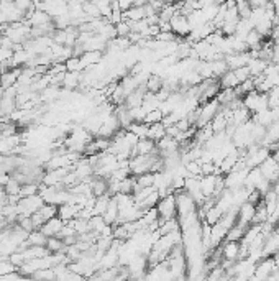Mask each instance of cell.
Listing matches in <instances>:
<instances>
[{"label":"cell","instance_id":"d6a6232c","mask_svg":"<svg viewBox=\"0 0 279 281\" xmlns=\"http://www.w3.org/2000/svg\"><path fill=\"white\" fill-rule=\"evenodd\" d=\"M279 105V87H273L268 94V107L276 109Z\"/></svg>","mask_w":279,"mask_h":281},{"label":"cell","instance_id":"d6986e66","mask_svg":"<svg viewBox=\"0 0 279 281\" xmlns=\"http://www.w3.org/2000/svg\"><path fill=\"white\" fill-rule=\"evenodd\" d=\"M268 64L266 61H263V59H250V63H248V69H250V74L251 77H258V76H261L263 72H264V69L268 68Z\"/></svg>","mask_w":279,"mask_h":281},{"label":"cell","instance_id":"5bb4252c","mask_svg":"<svg viewBox=\"0 0 279 281\" xmlns=\"http://www.w3.org/2000/svg\"><path fill=\"white\" fill-rule=\"evenodd\" d=\"M263 173H261V169L259 168H251L250 171H248V176H246V181H245V187L248 189L250 192L256 189L258 187V184L263 181Z\"/></svg>","mask_w":279,"mask_h":281},{"label":"cell","instance_id":"6da1fadb","mask_svg":"<svg viewBox=\"0 0 279 281\" xmlns=\"http://www.w3.org/2000/svg\"><path fill=\"white\" fill-rule=\"evenodd\" d=\"M220 109H222V105L218 104L217 99L209 100V102L200 105L199 107V118H197V123H195V128L199 130V128L209 125V123L214 120V117L220 112Z\"/></svg>","mask_w":279,"mask_h":281},{"label":"cell","instance_id":"3957f363","mask_svg":"<svg viewBox=\"0 0 279 281\" xmlns=\"http://www.w3.org/2000/svg\"><path fill=\"white\" fill-rule=\"evenodd\" d=\"M174 196H176V204H177V219H182V217H186V215H189L197 211L195 201L192 199L186 191L176 192Z\"/></svg>","mask_w":279,"mask_h":281},{"label":"cell","instance_id":"484cf974","mask_svg":"<svg viewBox=\"0 0 279 281\" xmlns=\"http://www.w3.org/2000/svg\"><path fill=\"white\" fill-rule=\"evenodd\" d=\"M245 230H246V229L240 227V225L235 224L230 230H228L225 242H241V238L245 237Z\"/></svg>","mask_w":279,"mask_h":281},{"label":"cell","instance_id":"7a4b0ae2","mask_svg":"<svg viewBox=\"0 0 279 281\" xmlns=\"http://www.w3.org/2000/svg\"><path fill=\"white\" fill-rule=\"evenodd\" d=\"M156 211L159 214V219L161 220H171L177 217V204H176V196L174 194H169L163 199H159Z\"/></svg>","mask_w":279,"mask_h":281},{"label":"cell","instance_id":"f546056e","mask_svg":"<svg viewBox=\"0 0 279 281\" xmlns=\"http://www.w3.org/2000/svg\"><path fill=\"white\" fill-rule=\"evenodd\" d=\"M82 10H84L86 17L89 18V20H95V18H102L100 17V12L99 8L95 7V3H82Z\"/></svg>","mask_w":279,"mask_h":281},{"label":"cell","instance_id":"9a60e30c","mask_svg":"<svg viewBox=\"0 0 279 281\" xmlns=\"http://www.w3.org/2000/svg\"><path fill=\"white\" fill-rule=\"evenodd\" d=\"M104 220H105V224L107 225H115L117 224V219H118V206H117V201H115V197H112L110 199V204H108L107 207V211H105V214L102 215Z\"/></svg>","mask_w":279,"mask_h":281},{"label":"cell","instance_id":"52a82bcc","mask_svg":"<svg viewBox=\"0 0 279 281\" xmlns=\"http://www.w3.org/2000/svg\"><path fill=\"white\" fill-rule=\"evenodd\" d=\"M20 74H21V68H12L8 69V71L2 72V74H0V87H2L3 91L15 87Z\"/></svg>","mask_w":279,"mask_h":281},{"label":"cell","instance_id":"1f68e13d","mask_svg":"<svg viewBox=\"0 0 279 281\" xmlns=\"http://www.w3.org/2000/svg\"><path fill=\"white\" fill-rule=\"evenodd\" d=\"M8 261L15 266V268H21L25 263H26V258H25V255H23V252H15V253H12L10 257H8Z\"/></svg>","mask_w":279,"mask_h":281},{"label":"cell","instance_id":"7402d4cb","mask_svg":"<svg viewBox=\"0 0 279 281\" xmlns=\"http://www.w3.org/2000/svg\"><path fill=\"white\" fill-rule=\"evenodd\" d=\"M222 215L223 212L220 209H218L217 206H214V207H210L209 211H205V217H204V222L210 225V227H214L215 224H218V220L222 219Z\"/></svg>","mask_w":279,"mask_h":281},{"label":"cell","instance_id":"5b68a950","mask_svg":"<svg viewBox=\"0 0 279 281\" xmlns=\"http://www.w3.org/2000/svg\"><path fill=\"white\" fill-rule=\"evenodd\" d=\"M259 169H261V173H263V178L271 183V186L276 181H279V164L274 156H269L261 166H259Z\"/></svg>","mask_w":279,"mask_h":281},{"label":"cell","instance_id":"f1b7e54d","mask_svg":"<svg viewBox=\"0 0 279 281\" xmlns=\"http://www.w3.org/2000/svg\"><path fill=\"white\" fill-rule=\"evenodd\" d=\"M38 212H40L41 217H43V219L48 222V220L58 217V207L53 206V204H44V206L38 211Z\"/></svg>","mask_w":279,"mask_h":281},{"label":"cell","instance_id":"ba28073f","mask_svg":"<svg viewBox=\"0 0 279 281\" xmlns=\"http://www.w3.org/2000/svg\"><path fill=\"white\" fill-rule=\"evenodd\" d=\"M223 59H225V63L230 71H236V69H240V68L248 66L251 58L248 53H233L230 56H225Z\"/></svg>","mask_w":279,"mask_h":281},{"label":"cell","instance_id":"30bf717a","mask_svg":"<svg viewBox=\"0 0 279 281\" xmlns=\"http://www.w3.org/2000/svg\"><path fill=\"white\" fill-rule=\"evenodd\" d=\"M81 209L74 204H63L58 207V217L63 220L64 224L71 222V220L77 219V215H79Z\"/></svg>","mask_w":279,"mask_h":281},{"label":"cell","instance_id":"836d02e7","mask_svg":"<svg viewBox=\"0 0 279 281\" xmlns=\"http://www.w3.org/2000/svg\"><path fill=\"white\" fill-rule=\"evenodd\" d=\"M115 31H117V38H128V35H130V25H128V22H122L115 25Z\"/></svg>","mask_w":279,"mask_h":281},{"label":"cell","instance_id":"2e32d148","mask_svg":"<svg viewBox=\"0 0 279 281\" xmlns=\"http://www.w3.org/2000/svg\"><path fill=\"white\" fill-rule=\"evenodd\" d=\"M81 74L82 72H66V74H64V81H63V89L71 91V92L77 89L81 84Z\"/></svg>","mask_w":279,"mask_h":281},{"label":"cell","instance_id":"ffe728a7","mask_svg":"<svg viewBox=\"0 0 279 281\" xmlns=\"http://www.w3.org/2000/svg\"><path fill=\"white\" fill-rule=\"evenodd\" d=\"M145 87H146V92H150V94H158V92L164 87V81L159 76L151 74L148 77V81H146Z\"/></svg>","mask_w":279,"mask_h":281},{"label":"cell","instance_id":"4316f807","mask_svg":"<svg viewBox=\"0 0 279 281\" xmlns=\"http://www.w3.org/2000/svg\"><path fill=\"white\" fill-rule=\"evenodd\" d=\"M163 120H164V114L161 112V109H156V110H153V112L146 114L143 123H146L148 127H151L154 123H163Z\"/></svg>","mask_w":279,"mask_h":281},{"label":"cell","instance_id":"8d00e7d4","mask_svg":"<svg viewBox=\"0 0 279 281\" xmlns=\"http://www.w3.org/2000/svg\"><path fill=\"white\" fill-rule=\"evenodd\" d=\"M12 56H13V51H12V49L0 48V64H2V63H7V61H12Z\"/></svg>","mask_w":279,"mask_h":281},{"label":"cell","instance_id":"d4e9b609","mask_svg":"<svg viewBox=\"0 0 279 281\" xmlns=\"http://www.w3.org/2000/svg\"><path fill=\"white\" fill-rule=\"evenodd\" d=\"M38 191H40V184L38 183H26V184H21L20 187V197H31V196H38Z\"/></svg>","mask_w":279,"mask_h":281},{"label":"cell","instance_id":"83f0119b","mask_svg":"<svg viewBox=\"0 0 279 281\" xmlns=\"http://www.w3.org/2000/svg\"><path fill=\"white\" fill-rule=\"evenodd\" d=\"M148 128L150 127L143 122H133L130 125V128H128V132H131L141 140V138H146V135H148Z\"/></svg>","mask_w":279,"mask_h":281},{"label":"cell","instance_id":"4dcf8cb0","mask_svg":"<svg viewBox=\"0 0 279 281\" xmlns=\"http://www.w3.org/2000/svg\"><path fill=\"white\" fill-rule=\"evenodd\" d=\"M95 7L99 8L100 12V17L105 18V20H108L112 15V2H104V0H100V2H94Z\"/></svg>","mask_w":279,"mask_h":281},{"label":"cell","instance_id":"e0dca14e","mask_svg":"<svg viewBox=\"0 0 279 281\" xmlns=\"http://www.w3.org/2000/svg\"><path fill=\"white\" fill-rule=\"evenodd\" d=\"M218 82H220L222 89H235V87L240 86V82H238V79H236L235 72L230 71V69H228V71L222 77H218Z\"/></svg>","mask_w":279,"mask_h":281},{"label":"cell","instance_id":"277c9868","mask_svg":"<svg viewBox=\"0 0 279 281\" xmlns=\"http://www.w3.org/2000/svg\"><path fill=\"white\" fill-rule=\"evenodd\" d=\"M169 25H171V31L176 35V38H187L191 35V26L189 22H187V17L181 15V13H176L169 20Z\"/></svg>","mask_w":279,"mask_h":281},{"label":"cell","instance_id":"ac0fdd59","mask_svg":"<svg viewBox=\"0 0 279 281\" xmlns=\"http://www.w3.org/2000/svg\"><path fill=\"white\" fill-rule=\"evenodd\" d=\"M164 137H166V127H164L163 123H154V125L148 128V135H146V138L153 140L154 143H158V141Z\"/></svg>","mask_w":279,"mask_h":281},{"label":"cell","instance_id":"cb8c5ba5","mask_svg":"<svg viewBox=\"0 0 279 281\" xmlns=\"http://www.w3.org/2000/svg\"><path fill=\"white\" fill-rule=\"evenodd\" d=\"M26 242L30 243V247H46V242H48V237H44L40 230H33L30 234Z\"/></svg>","mask_w":279,"mask_h":281},{"label":"cell","instance_id":"4fadbf2b","mask_svg":"<svg viewBox=\"0 0 279 281\" xmlns=\"http://www.w3.org/2000/svg\"><path fill=\"white\" fill-rule=\"evenodd\" d=\"M217 178L218 176H202L200 178V191H202V194L205 196V199L207 197H212L214 192H215V186H217Z\"/></svg>","mask_w":279,"mask_h":281},{"label":"cell","instance_id":"74e56055","mask_svg":"<svg viewBox=\"0 0 279 281\" xmlns=\"http://www.w3.org/2000/svg\"><path fill=\"white\" fill-rule=\"evenodd\" d=\"M87 281H104V280H102V276H100V273L97 271V273H94L92 276H89Z\"/></svg>","mask_w":279,"mask_h":281},{"label":"cell","instance_id":"e575fe53","mask_svg":"<svg viewBox=\"0 0 279 281\" xmlns=\"http://www.w3.org/2000/svg\"><path fill=\"white\" fill-rule=\"evenodd\" d=\"M235 72V76H236V79H238V82L241 84V82H245V81H248L251 74H250V69L248 66H245V68H240V69H236V71H233Z\"/></svg>","mask_w":279,"mask_h":281},{"label":"cell","instance_id":"d590c367","mask_svg":"<svg viewBox=\"0 0 279 281\" xmlns=\"http://www.w3.org/2000/svg\"><path fill=\"white\" fill-rule=\"evenodd\" d=\"M108 22H110V25H118V23L123 22V13L120 10H112V15L108 18Z\"/></svg>","mask_w":279,"mask_h":281},{"label":"cell","instance_id":"8fae6325","mask_svg":"<svg viewBox=\"0 0 279 281\" xmlns=\"http://www.w3.org/2000/svg\"><path fill=\"white\" fill-rule=\"evenodd\" d=\"M63 227H64L63 220L59 219V217H54V219H51V220H48V222L40 229V232L43 234L44 237H48V238H49V237H58Z\"/></svg>","mask_w":279,"mask_h":281},{"label":"cell","instance_id":"9c48e42d","mask_svg":"<svg viewBox=\"0 0 279 281\" xmlns=\"http://www.w3.org/2000/svg\"><path fill=\"white\" fill-rule=\"evenodd\" d=\"M222 250V258L227 261H238V255H240V242H223L220 245Z\"/></svg>","mask_w":279,"mask_h":281},{"label":"cell","instance_id":"44dd1931","mask_svg":"<svg viewBox=\"0 0 279 281\" xmlns=\"http://www.w3.org/2000/svg\"><path fill=\"white\" fill-rule=\"evenodd\" d=\"M46 250L49 252V255H54V253H64L66 255V247L61 238L58 237H49L46 242Z\"/></svg>","mask_w":279,"mask_h":281},{"label":"cell","instance_id":"7c38bea8","mask_svg":"<svg viewBox=\"0 0 279 281\" xmlns=\"http://www.w3.org/2000/svg\"><path fill=\"white\" fill-rule=\"evenodd\" d=\"M90 186V192H92L94 197H100V196H105L108 194V181L104 178H92L89 183Z\"/></svg>","mask_w":279,"mask_h":281},{"label":"cell","instance_id":"8992f818","mask_svg":"<svg viewBox=\"0 0 279 281\" xmlns=\"http://www.w3.org/2000/svg\"><path fill=\"white\" fill-rule=\"evenodd\" d=\"M255 212H256V206L250 204V202H245V204L238 209V214H236V225H240V227H243V229H248L251 222H253Z\"/></svg>","mask_w":279,"mask_h":281},{"label":"cell","instance_id":"603a6c76","mask_svg":"<svg viewBox=\"0 0 279 281\" xmlns=\"http://www.w3.org/2000/svg\"><path fill=\"white\" fill-rule=\"evenodd\" d=\"M110 199H112V196H108V194L100 196V197H95V202H94V215H104L105 211H107L108 204H110Z\"/></svg>","mask_w":279,"mask_h":281}]
</instances>
